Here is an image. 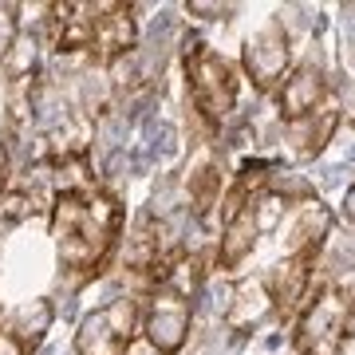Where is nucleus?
Instances as JSON below:
<instances>
[{
  "instance_id": "obj_4",
  "label": "nucleus",
  "mask_w": 355,
  "mask_h": 355,
  "mask_svg": "<svg viewBox=\"0 0 355 355\" xmlns=\"http://www.w3.org/2000/svg\"><path fill=\"white\" fill-rule=\"evenodd\" d=\"M139 336H142V300L123 292L79 324L76 355H127V347Z\"/></svg>"
},
{
  "instance_id": "obj_9",
  "label": "nucleus",
  "mask_w": 355,
  "mask_h": 355,
  "mask_svg": "<svg viewBox=\"0 0 355 355\" xmlns=\"http://www.w3.org/2000/svg\"><path fill=\"white\" fill-rule=\"evenodd\" d=\"M257 233H261V217H257V198L241 205H229L225 221H221V241H217V268L221 272H237V268L257 253Z\"/></svg>"
},
{
  "instance_id": "obj_2",
  "label": "nucleus",
  "mask_w": 355,
  "mask_h": 355,
  "mask_svg": "<svg viewBox=\"0 0 355 355\" xmlns=\"http://www.w3.org/2000/svg\"><path fill=\"white\" fill-rule=\"evenodd\" d=\"M355 328V284L328 280L320 284L296 316L292 352L296 355H343Z\"/></svg>"
},
{
  "instance_id": "obj_13",
  "label": "nucleus",
  "mask_w": 355,
  "mask_h": 355,
  "mask_svg": "<svg viewBox=\"0 0 355 355\" xmlns=\"http://www.w3.org/2000/svg\"><path fill=\"white\" fill-rule=\"evenodd\" d=\"M331 233V214L328 205L320 202H308L300 205V214L292 217L288 225V241H284V253H308V257H320L324 241Z\"/></svg>"
},
{
  "instance_id": "obj_18",
  "label": "nucleus",
  "mask_w": 355,
  "mask_h": 355,
  "mask_svg": "<svg viewBox=\"0 0 355 355\" xmlns=\"http://www.w3.org/2000/svg\"><path fill=\"white\" fill-rule=\"evenodd\" d=\"M343 217L355 225V182L347 186V193H343Z\"/></svg>"
},
{
  "instance_id": "obj_17",
  "label": "nucleus",
  "mask_w": 355,
  "mask_h": 355,
  "mask_svg": "<svg viewBox=\"0 0 355 355\" xmlns=\"http://www.w3.org/2000/svg\"><path fill=\"white\" fill-rule=\"evenodd\" d=\"M186 12H202L205 20H229V16H233V4H205V0H193V4H186Z\"/></svg>"
},
{
  "instance_id": "obj_15",
  "label": "nucleus",
  "mask_w": 355,
  "mask_h": 355,
  "mask_svg": "<svg viewBox=\"0 0 355 355\" xmlns=\"http://www.w3.org/2000/svg\"><path fill=\"white\" fill-rule=\"evenodd\" d=\"M268 316H272V300H268V292H265L261 280L241 284L237 296H233V304H229V312H225L233 331H249V328H257V324H265Z\"/></svg>"
},
{
  "instance_id": "obj_5",
  "label": "nucleus",
  "mask_w": 355,
  "mask_h": 355,
  "mask_svg": "<svg viewBox=\"0 0 355 355\" xmlns=\"http://www.w3.org/2000/svg\"><path fill=\"white\" fill-rule=\"evenodd\" d=\"M241 71L257 91H277L292 71V36L280 20H268L257 36L245 40Z\"/></svg>"
},
{
  "instance_id": "obj_16",
  "label": "nucleus",
  "mask_w": 355,
  "mask_h": 355,
  "mask_svg": "<svg viewBox=\"0 0 355 355\" xmlns=\"http://www.w3.org/2000/svg\"><path fill=\"white\" fill-rule=\"evenodd\" d=\"M32 67H36V40H32V32H20V36L12 40L8 55H4V67H0V71L12 83V79H28Z\"/></svg>"
},
{
  "instance_id": "obj_1",
  "label": "nucleus",
  "mask_w": 355,
  "mask_h": 355,
  "mask_svg": "<svg viewBox=\"0 0 355 355\" xmlns=\"http://www.w3.org/2000/svg\"><path fill=\"white\" fill-rule=\"evenodd\" d=\"M48 225L55 237L60 268L83 284V280L99 277L111 261L119 233H123V205L99 186L79 193H55Z\"/></svg>"
},
{
  "instance_id": "obj_19",
  "label": "nucleus",
  "mask_w": 355,
  "mask_h": 355,
  "mask_svg": "<svg viewBox=\"0 0 355 355\" xmlns=\"http://www.w3.org/2000/svg\"><path fill=\"white\" fill-rule=\"evenodd\" d=\"M0 355H24V352H20V347H16V343L8 340L4 331H0Z\"/></svg>"
},
{
  "instance_id": "obj_3",
  "label": "nucleus",
  "mask_w": 355,
  "mask_h": 355,
  "mask_svg": "<svg viewBox=\"0 0 355 355\" xmlns=\"http://www.w3.org/2000/svg\"><path fill=\"white\" fill-rule=\"evenodd\" d=\"M186 67V91H190V107L209 130H217L229 119V111L237 107V71L225 55H217L214 48H205L202 40L186 44L182 55Z\"/></svg>"
},
{
  "instance_id": "obj_7",
  "label": "nucleus",
  "mask_w": 355,
  "mask_h": 355,
  "mask_svg": "<svg viewBox=\"0 0 355 355\" xmlns=\"http://www.w3.org/2000/svg\"><path fill=\"white\" fill-rule=\"evenodd\" d=\"M135 48V8L130 4H91V51L95 67L127 60Z\"/></svg>"
},
{
  "instance_id": "obj_11",
  "label": "nucleus",
  "mask_w": 355,
  "mask_h": 355,
  "mask_svg": "<svg viewBox=\"0 0 355 355\" xmlns=\"http://www.w3.org/2000/svg\"><path fill=\"white\" fill-rule=\"evenodd\" d=\"M221 182H225V170H221V158H217L209 146L193 154L190 170H186V202L198 217H205L221 202Z\"/></svg>"
},
{
  "instance_id": "obj_6",
  "label": "nucleus",
  "mask_w": 355,
  "mask_h": 355,
  "mask_svg": "<svg viewBox=\"0 0 355 355\" xmlns=\"http://www.w3.org/2000/svg\"><path fill=\"white\" fill-rule=\"evenodd\" d=\"M193 324V304L178 292H154L146 296V308H142V340L150 343L158 355H178L182 343L190 336Z\"/></svg>"
},
{
  "instance_id": "obj_12",
  "label": "nucleus",
  "mask_w": 355,
  "mask_h": 355,
  "mask_svg": "<svg viewBox=\"0 0 355 355\" xmlns=\"http://www.w3.org/2000/svg\"><path fill=\"white\" fill-rule=\"evenodd\" d=\"M51 320H55V308H51V300H32V304H20L12 308L8 316L0 320V331L8 336V340L20 347L24 355H32L44 343V336H48Z\"/></svg>"
},
{
  "instance_id": "obj_14",
  "label": "nucleus",
  "mask_w": 355,
  "mask_h": 355,
  "mask_svg": "<svg viewBox=\"0 0 355 355\" xmlns=\"http://www.w3.org/2000/svg\"><path fill=\"white\" fill-rule=\"evenodd\" d=\"M336 127H340V111H328V107L316 114H308V119H300V123H288V130H284L288 154L292 158H316L331 142Z\"/></svg>"
},
{
  "instance_id": "obj_10",
  "label": "nucleus",
  "mask_w": 355,
  "mask_h": 355,
  "mask_svg": "<svg viewBox=\"0 0 355 355\" xmlns=\"http://www.w3.org/2000/svg\"><path fill=\"white\" fill-rule=\"evenodd\" d=\"M324 99H328V76L316 64L292 67L288 79L277 87V107L284 123H300L308 114L324 111Z\"/></svg>"
},
{
  "instance_id": "obj_8",
  "label": "nucleus",
  "mask_w": 355,
  "mask_h": 355,
  "mask_svg": "<svg viewBox=\"0 0 355 355\" xmlns=\"http://www.w3.org/2000/svg\"><path fill=\"white\" fill-rule=\"evenodd\" d=\"M316 261L320 257H308V253H284L277 265L265 272L261 284H265L268 300H272V316H292V312L308 300Z\"/></svg>"
}]
</instances>
